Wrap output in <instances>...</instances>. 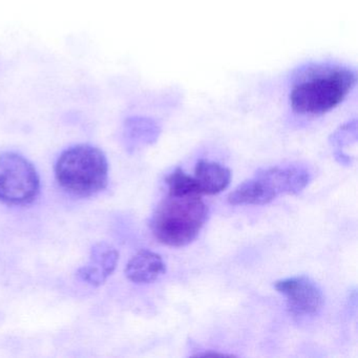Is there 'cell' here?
Instances as JSON below:
<instances>
[{
	"label": "cell",
	"instance_id": "cell-1",
	"mask_svg": "<svg viewBox=\"0 0 358 358\" xmlns=\"http://www.w3.org/2000/svg\"><path fill=\"white\" fill-rule=\"evenodd\" d=\"M356 83L355 70L345 64L309 62L297 69L289 81V106L297 116H324L347 100Z\"/></svg>",
	"mask_w": 358,
	"mask_h": 358
},
{
	"label": "cell",
	"instance_id": "cell-2",
	"mask_svg": "<svg viewBox=\"0 0 358 358\" xmlns=\"http://www.w3.org/2000/svg\"><path fill=\"white\" fill-rule=\"evenodd\" d=\"M208 215L202 196L169 194L155 210L150 228L162 244L183 247L196 240Z\"/></svg>",
	"mask_w": 358,
	"mask_h": 358
},
{
	"label": "cell",
	"instance_id": "cell-3",
	"mask_svg": "<svg viewBox=\"0 0 358 358\" xmlns=\"http://www.w3.org/2000/svg\"><path fill=\"white\" fill-rule=\"evenodd\" d=\"M55 173L58 183L66 192L75 196H90L106 188L108 163L99 148L81 144L62 152Z\"/></svg>",
	"mask_w": 358,
	"mask_h": 358
},
{
	"label": "cell",
	"instance_id": "cell-4",
	"mask_svg": "<svg viewBox=\"0 0 358 358\" xmlns=\"http://www.w3.org/2000/svg\"><path fill=\"white\" fill-rule=\"evenodd\" d=\"M311 180L301 165H280L257 171L228 196V202L238 205H266L284 194H297Z\"/></svg>",
	"mask_w": 358,
	"mask_h": 358
},
{
	"label": "cell",
	"instance_id": "cell-5",
	"mask_svg": "<svg viewBox=\"0 0 358 358\" xmlns=\"http://www.w3.org/2000/svg\"><path fill=\"white\" fill-rule=\"evenodd\" d=\"M41 180L35 167L20 155H0V201L11 205H26L37 198Z\"/></svg>",
	"mask_w": 358,
	"mask_h": 358
},
{
	"label": "cell",
	"instance_id": "cell-6",
	"mask_svg": "<svg viewBox=\"0 0 358 358\" xmlns=\"http://www.w3.org/2000/svg\"><path fill=\"white\" fill-rule=\"evenodd\" d=\"M274 288L286 297L287 306L294 315H316L324 306V293L309 276H293L278 280L274 282Z\"/></svg>",
	"mask_w": 358,
	"mask_h": 358
},
{
	"label": "cell",
	"instance_id": "cell-7",
	"mask_svg": "<svg viewBox=\"0 0 358 358\" xmlns=\"http://www.w3.org/2000/svg\"><path fill=\"white\" fill-rule=\"evenodd\" d=\"M119 253L106 243H98L92 249L89 264L79 270V276L93 286L103 284L116 269Z\"/></svg>",
	"mask_w": 358,
	"mask_h": 358
},
{
	"label": "cell",
	"instance_id": "cell-8",
	"mask_svg": "<svg viewBox=\"0 0 358 358\" xmlns=\"http://www.w3.org/2000/svg\"><path fill=\"white\" fill-rule=\"evenodd\" d=\"M166 272L162 257L150 250L136 253L125 268L127 278L135 284H150L159 280Z\"/></svg>",
	"mask_w": 358,
	"mask_h": 358
},
{
	"label": "cell",
	"instance_id": "cell-9",
	"mask_svg": "<svg viewBox=\"0 0 358 358\" xmlns=\"http://www.w3.org/2000/svg\"><path fill=\"white\" fill-rule=\"evenodd\" d=\"M194 173V180L203 196L220 194L225 190L231 182V171L229 169L220 163L208 160L198 161Z\"/></svg>",
	"mask_w": 358,
	"mask_h": 358
},
{
	"label": "cell",
	"instance_id": "cell-10",
	"mask_svg": "<svg viewBox=\"0 0 358 358\" xmlns=\"http://www.w3.org/2000/svg\"><path fill=\"white\" fill-rule=\"evenodd\" d=\"M161 129L156 121L148 117L134 116L125 120L123 138L127 150H133L150 145L158 140Z\"/></svg>",
	"mask_w": 358,
	"mask_h": 358
},
{
	"label": "cell",
	"instance_id": "cell-11",
	"mask_svg": "<svg viewBox=\"0 0 358 358\" xmlns=\"http://www.w3.org/2000/svg\"><path fill=\"white\" fill-rule=\"evenodd\" d=\"M165 182L169 188V194H173V196H203L194 178L187 175L180 167L176 169L166 178Z\"/></svg>",
	"mask_w": 358,
	"mask_h": 358
}]
</instances>
